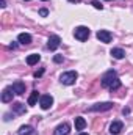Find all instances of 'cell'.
Wrapping results in <instances>:
<instances>
[{
    "mask_svg": "<svg viewBox=\"0 0 133 135\" xmlns=\"http://www.w3.org/2000/svg\"><path fill=\"white\" fill-rule=\"evenodd\" d=\"M27 2H30V0H27Z\"/></svg>",
    "mask_w": 133,
    "mask_h": 135,
    "instance_id": "obj_28",
    "label": "cell"
},
{
    "mask_svg": "<svg viewBox=\"0 0 133 135\" xmlns=\"http://www.w3.org/2000/svg\"><path fill=\"white\" fill-rule=\"evenodd\" d=\"M60 42H61L60 36L53 35V36H50V38H49V41H47V47H49L50 50H57V49L60 47Z\"/></svg>",
    "mask_w": 133,
    "mask_h": 135,
    "instance_id": "obj_6",
    "label": "cell"
},
{
    "mask_svg": "<svg viewBox=\"0 0 133 135\" xmlns=\"http://www.w3.org/2000/svg\"><path fill=\"white\" fill-rule=\"evenodd\" d=\"M16 47H17V44H16V42H11V44H9V49H16Z\"/></svg>",
    "mask_w": 133,
    "mask_h": 135,
    "instance_id": "obj_24",
    "label": "cell"
},
{
    "mask_svg": "<svg viewBox=\"0 0 133 135\" xmlns=\"http://www.w3.org/2000/svg\"><path fill=\"white\" fill-rule=\"evenodd\" d=\"M89 28L88 27H85V25H80V27H77L75 30H74V36H75V39H78V41H86L88 38H89Z\"/></svg>",
    "mask_w": 133,
    "mask_h": 135,
    "instance_id": "obj_3",
    "label": "cell"
},
{
    "mask_svg": "<svg viewBox=\"0 0 133 135\" xmlns=\"http://www.w3.org/2000/svg\"><path fill=\"white\" fill-rule=\"evenodd\" d=\"M53 61H55V63H61V61H63V55H55V57H53Z\"/></svg>",
    "mask_w": 133,
    "mask_h": 135,
    "instance_id": "obj_21",
    "label": "cell"
},
{
    "mask_svg": "<svg viewBox=\"0 0 133 135\" xmlns=\"http://www.w3.org/2000/svg\"><path fill=\"white\" fill-rule=\"evenodd\" d=\"M91 3H93V6H94V8H97V9H103V5L100 3L99 0H93Z\"/></svg>",
    "mask_w": 133,
    "mask_h": 135,
    "instance_id": "obj_20",
    "label": "cell"
},
{
    "mask_svg": "<svg viewBox=\"0 0 133 135\" xmlns=\"http://www.w3.org/2000/svg\"><path fill=\"white\" fill-rule=\"evenodd\" d=\"M69 132H70V126H69L67 123H63V124L57 126V129L53 131V134L55 135H67Z\"/></svg>",
    "mask_w": 133,
    "mask_h": 135,
    "instance_id": "obj_8",
    "label": "cell"
},
{
    "mask_svg": "<svg viewBox=\"0 0 133 135\" xmlns=\"http://www.w3.org/2000/svg\"><path fill=\"white\" fill-rule=\"evenodd\" d=\"M85 127H86V121H85V118L77 116V118H75V129H77V131H83Z\"/></svg>",
    "mask_w": 133,
    "mask_h": 135,
    "instance_id": "obj_15",
    "label": "cell"
},
{
    "mask_svg": "<svg viewBox=\"0 0 133 135\" xmlns=\"http://www.w3.org/2000/svg\"><path fill=\"white\" fill-rule=\"evenodd\" d=\"M17 41L21 42V44H30L32 42V35H28V33H21L19 36H17Z\"/></svg>",
    "mask_w": 133,
    "mask_h": 135,
    "instance_id": "obj_13",
    "label": "cell"
},
{
    "mask_svg": "<svg viewBox=\"0 0 133 135\" xmlns=\"http://www.w3.org/2000/svg\"><path fill=\"white\" fill-rule=\"evenodd\" d=\"M42 74H44V69H41V71H38V72H34V77L38 79V77H41Z\"/></svg>",
    "mask_w": 133,
    "mask_h": 135,
    "instance_id": "obj_22",
    "label": "cell"
},
{
    "mask_svg": "<svg viewBox=\"0 0 133 135\" xmlns=\"http://www.w3.org/2000/svg\"><path fill=\"white\" fill-rule=\"evenodd\" d=\"M111 33L108 32V30H99L97 32V39H99L100 42H105V44H108V42H111Z\"/></svg>",
    "mask_w": 133,
    "mask_h": 135,
    "instance_id": "obj_7",
    "label": "cell"
},
{
    "mask_svg": "<svg viewBox=\"0 0 133 135\" xmlns=\"http://www.w3.org/2000/svg\"><path fill=\"white\" fill-rule=\"evenodd\" d=\"M77 77H78V74L75 71H67V72L60 75V82L63 85H74L75 80H77Z\"/></svg>",
    "mask_w": 133,
    "mask_h": 135,
    "instance_id": "obj_2",
    "label": "cell"
},
{
    "mask_svg": "<svg viewBox=\"0 0 133 135\" xmlns=\"http://www.w3.org/2000/svg\"><path fill=\"white\" fill-rule=\"evenodd\" d=\"M117 79V74H116V71H108V72H105L103 74V77H102V86L103 88H110L113 83H114V80Z\"/></svg>",
    "mask_w": 133,
    "mask_h": 135,
    "instance_id": "obj_1",
    "label": "cell"
},
{
    "mask_svg": "<svg viewBox=\"0 0 133 135\" xmlns=\"http://www.w3.org/2000/svg\"><path fill=\"white\" fill-rule=\"evenodd\" d=\"M39 60H41V55H38V54H32V55L27 57V65L33 66V65H36Z\"/></svg>",
    "mask_w": 133,
    "mask_h": 135,
    "instance_id": "obj_16",
    "label": "cell"
},
{
    "mask_svg": "<svg viewBox=\"0 0 133 135\" xmlns=\"http://www.w3.org/2000/svg\"><path fill=\"white\" fill-rule=\"evenodd\" d=\"M42 2H47V0H42Z\"/></svg>",
    "mask_w": 133,
    "mask_h": 135,
    "instance_id": "obj_27",
    "label": "cell"
},
{
    "mask_svg": "<svg viewBox=\"0 0 133 135\" xmlns=\"http://www.w3.org/2000/svg\"><path fill=\"white\" fill-rule=\"evenodd\" d=\"M119 86H121V80H119V77H117V79L114 80V83H113V85L110 86V90H111V91H116V90H117Z\"/></svg>",
    "mask_w": 133,
    "mask_h": 135,
    "instance_id": "obj_19",
    "label": "cell"
},
{
    "mask_svg": "<svg viewBox=\"0 0 133 135\" xmlns=\"http://www.w3.org/2000/svg\"><path fill=\"white\" fill-rule=\"evenodd\" d=\"M111 57L113 58H116V60H122L124 57H125V50L124 49H119V47H116V49H111Z\"/></svg>",
    "mask_w": 133,
    "mask_h": 135,
    "instance_id": "obj_12",
    "label": "cell"
},
{
    "mask_svg": "<svg viewBox=\"0 0 133 135\" xmlns=\"http://www.w3.org/2000/svg\"><path fill=\"white\" fill-rule=\"evenodd\" d=\"M38 98H41V96H39V93L34 90L33 93L30 94V98H28V105H34V104L38 102Z\"/></svg>",
    "mask_w": 133,
    "mask_h": 135,
    "instance_id": "obj_17",
    "label": "cell"
},
{
    "mask_svg": "<svg viewBox=\"0 0 133 135\" xmlns=\"http://www.w3.org/2000/svg\"><path fill=\"white\" fill-rule=\"evenodd\" d=\"M39 105H41L42 110H49V108L53 105V98H52L50 94H44V96H41V98H39Z\"/></svg>",
    "mask_w": 133,
    "mask_h": 135,
    "instance_id": "obj_5",
    "label": "cell"
},
{
    "mask_svg": "<svg viewBox=\"0 0 133 135\" xmlns=\"http://www.w3.org/2000/svg\"><path fill=\"white\" fill-rule=\"evenodd\" d=\"M13 110H14L16 113H24V112H25V105H24V104H14V105H13Z\"/></svg>",
    "mask_w": 133,
    "mask_h": 135,
    "instance_id": "obj_18",
    "label": "cell"
},
{
    "mask_svg": "<svg viewBox=\"0 0 133 135\" xmlns=\"http://www.w3.org/2000/svg\"><path fill=\"white\" fill-rule=\"evenodd\" d=\"M33 127L32 126H22V127H19V131H17V135H33Z\"/></svg>",
    "mask_w": 133,
    "mask_h": 135,
    "instance_id": "obj_14",
    "label": "cell"
},
{
    "mask_svg": "<svg viewBox=\"0 0 133 135\" xmlns=\"http://www.w3.org/2000/svg\"><path fill=\"white\" fill-rule=\"evenodd\" d=\"M0 6L5 8V6H6V2H5V0H0Z\"/></svg>",
    "mask_w": 133,
    "mask_h": 135,
    "instance_id": "obj_25",
    "label": "cell"
},
{
    "mask_svg": "<svg viewBox=\"0 0 133 135\" xmlns=\"http://www.w3.org/2000/svg\"><path fill=\"white\" fill-rule=\"evenodd\" d=\"M11 88H13V91H14L16 94H24V93H25V83H24V82H21V80L14 82Z\"/></svg>",
    "mask_w": 133,
    "mask_h": 135,
    "instance_id": "obj_11",
    "label": "cell"
},
{
    "mask_svg": "<svg viewBox=\"0 0 133 135\" xmlns=\"http://www.w3.org/2000/svg\"><path fill=\"white\" fill-rule=\"evenodd\" d=\"M114 107L113 102H99V104H94L93 107L88 108V112H106V110H111Z\"/></svg>",
    "mask_w": 133,
    "mask_h": 135,
    "instance_id": "obj_4",
    "label": "cell"
},
{
    "mask_svg": "<svg viewBox=\"0 0 133 135\" xmlns=\"http://www.w3.org/2000/svg\"><path fill=\"white\" fill-rule=\"evenodd\" d=\"M122 127H124L122 121H113V123L110 124V132H111V135H117L122 131Z\"/></svg>",
    "mask_w": 133,
    "mask_h": 135,
    "instance_id": "obj_9",
    "label": "cell"
},
{
    "mask_svg": "<svg viewBox=\"0 0 133 135\" xmlns=\"http://www.w3.org/2000/svg\"><path fill=\"white\" fill-rule=\"evenodd\" d=\"M80 135H88V134H80Z\"/></svg>",
    "mask_w": 133,
    "mask_h": 135,
    "instance_id": "obj_26",
    "label": "cell"
},
{
    "mask_svg": "<svg viewBox=\"0 0 133 135\" xmlns=\"http://www.w3.org/2000/svg\"><path fill=\"white\" fill-rule=\"evenodd\" d=\"M13 94H16V93L13 91V88H11V86L5 88V90H3V93H2V101H3V102H11V101H13Z\"/></svg>",
    "mask_w": 133,
    "mask_h": 135,
    "instance_id": "obj_10",
    "label": "cell"
},
{
    "mask_svg": "<svg viewBox=\"0 0 133 135\" xmlns=\"http://www.w3.org/2000/svg\"><path fill=\"white\" fill-rule=\"evenodd\" d=\"M39 14H41V16H47V14H49V11H47V9H44V8H42V9H41V11H39Z\"/></svg>",
    "mask_w": 133,
    "mask_h": 135,
    "instance_id": "obj_23",
    "label": "cell"
}]
</instances>
